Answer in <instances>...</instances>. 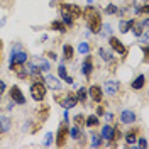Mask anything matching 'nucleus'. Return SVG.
Instances as JSON below:
<instances>
[{
    "label": "nucleus",
    "mask_w": 149,
    "mask_h": 149,
    "mask_svg": "<svg viewBox=\"0 0 149 149\" xmlns=\"http://www.w3.org/2000/svg\"><path fill=\"white\" fill-rule=\"evenodd\" d=\"M81 15H85V19H86L88 29L92 31L93 34H98L100 29H102V15L98 14V10L95 9V7H92V5H88L81 12Z\"/></svg>",
    "instance_id": "1"
},
{
    "label": "nucleus",
    "mask_w": 149,
    "mask_h": 149,
    "mask_svg": "<svg viewBox=\"0 0 149 149\" xmlns=\"http://www.w3.org/2000/svg\"><path fill=\"white\" fill-rule=\"evenodd\" d=\"M31 95H32L34 100L42 102L44 97H46V85L42 83V81H34L32 86H31Z\"/></svg>",
    "instance_id": "2"
},
{
    "label": "nucleus",
    "mask_w": 149,
    "mask_h": 149,
    "mask_svg": "<svg viewBox=\"0 0 149 149\" xmlns=\"http://www.w3.org/2000/svg\"><path fill=\"white\" fill-rule=\"evenodd\" d=\"M54 100L59 103L63 109H73L74 105L78 103V98H76V95H74V93H66V95L58 97V98L54 97Z\"/></svg>",
    "instance_id": "3"
},
{
    "label": "nucleus",
    "mask_w": 149,
    "mask_h": 149,
    "mask_svg": "<svg viewBox=\"0 0 149 149\" xmlns=\"http://www.w3.org/2000/svg\"><path fill=\"white\" fill-rule=\"evenodd\" d=\"M68 137H70V127H68L66 122H63V124L59 125V129H58V134H56V146L63 148Z\"/></svg>",
    "instance_id": "4"
},
{
    "label": "nucleus",
    "mask_w": 149,
    "mask_h": 149,
    "mask_svg": "<svg viewBox=\"0 0 149 149\" xmlns=\"http://www.w3.org/2000/svg\"><path fill=\"white\" fill-rule=\"evenodd\" d=\"M10 98L15 103H19V105H24L26 103V98H24V95H22V92H20V88H19L17 85H14L10 88Z\"/></svg>",
    "instance_id": "5"
},
{
    "label": "nucleus",
    "mask_w": 149,
    "mask_h": 149,
    "mask_svg": "<svg viewBox=\"0 0 149 149\" xmlns=\"http://www.w3.org/2000/svg\"><path fill=\"white\" fill-rule=\"evenodd\" d=\"M27 61V54L24 53V51H14L12 53V58H10V65H22V63H26Z\"/></svg>",
    "instance_id": "6"
},
{
    "label": "nucleus",
    "mask_w": 149,
    "mask_h": 149,
    "mask_svg": "<svg viewBox=\"0 0 149 149\" xmlns=\"http://www.w3.org/2000/svg\"><path fill=\"white\" fill-rule=\"evenodd\" d=\"M110 46L119 53V54H122V56H127V47L122 44L120 41L117 39V37H113V36H110Z\"/></svg>",
    "instance_id": "7"
},
{
    "label": "nucleus",
    "mask_w": 149,
    "mask_h": 149,
    "mask_svg": "<svg viewBox=\"0 0 149 149\" xmlns=\"http://www.w3.org/2000/svg\"><path fill=\"white\" fill-rule=\"evenodd\" d=\"M120 120H122V124H134L136 122V113L132 110H122Z\"/></svg>",
    "instance_id": "8"
},
{
    "label": "nucleus",
    "mask_w": 149,
    "mask_h": 149,
    "mask_svg": "<svg viewBox=\"0 0 149 149\" xmlns=\"http://www.w3.org/2000/svg\"><path fill=\"white\" fill-rule=\"evenodd\" d=\"M61 15H63V22H65L66 26L70 24H73V17H71V14H70V9H68V3H61Z\"/></svg>",
    "instance_id": "9"
},
{
    "label": "nucleus",
    "mask_w": 149,
    "mask_h": 149,
    "mask_svg": "<svg viewBox=\"0 0 149 149\" xmlns=\"http://www.w3.org/2000/svg\"><path fill=\"white\" fill-rule=\"evenodd\" d=\"M90 97H92V100H95V102H102V98H103L102 88H100V86H97V85L90 86Z\"/></svg>",
    "instance_id": "10"
},
{
    "label": "nucleus",
    "mask_w": 149,
    "mask_h": 149,
    "mask_svg": "<svg viewBox=\"0 0 149 149\" xmlns=\"http://www.w3.org/2000/svg\"><path fill=\"white\" fill-rule=\"evenodd\" d=\"M46 85L51 88V90H59L61 88V83H59V80L56 78V76H53V74H49V76H46Z\"/></svg>",
    "instance_id": "11"
},
{
    "label": "nucleus",
    "mask_w": 149,
    "mask_h": 149,
    "mask_svg": "<svg viewBox=\"0 0 149 149\" xmlns=\"http://www.w3.org/2000/svg\"><path fill=\"white\" fill-rule=\"evenodd\" d=\"M92 70H93V65H92V56L86 54V59H85V63L81 65V71H83L85 76H90L92 74Z\"/></svg>",
    "instance_id": "12"
},
{
    "label": "nucleus",
    "mask_w": 149,
    "mask_h": 149,
    "mask_svg": "<svg viewBox=\"0 0 149 149\" xmlns=\"http://www.w3.org/2000/svg\"><path fill=\"white\" fill-rule=\"evenodd\" d=\"M105 92L109 93V95H115V93L119 92V81H115V80L107 81L105 83Z\"/></svg>",
    "instance_id": "13"
},
{
    "label": "nucleus",
    "mask_w": 149,
    "mask_h": 149,
    "mask_svg": "<svg viewBox=\"0 0 149 149\" xmlns=\"http://www.w3.org/2000/svg\"><path fill=\"white\" fill-rule=\"evenodd\" d=\"M144 83H146V76H144V74H139V76L132 81V88H134V90H141V88L144 86Z\"/></svg>",
    "instance_id": "14"
},
{
    "label": "nucleus",
    "mask_w": 149,
    "mask_h": 149,
    "mask_svg": "<svg viewBox=\"0 0 149 149\" xmlns=\"http://www.w3.org/2000/svg\"><path fill=\"white\" fill-rule=\"evenodd\" d=\"M134 22H136L134 19H130V20H122L120 24H119V31H120L122 34H125V32L132 27V24H134Z\"/></svg>",
    "instance_id": "15"
},
{
    "label": "nucleus",
    "mask_w": 149,
    "mask_h": 149,
    "mask_svg": "<svg viewBox=\"0 0 149 149\" xmlns=\"http://www.w3.org/2000/svg\"><path fill=\"white\" fill-rule=\"evenodd\" d=\"M102 137L107 141H112L113 139V129H112V125H105L102 129Z\"/></svg>",
    "instance_id": "16"
},
{
    "label": "nucleus",
    "mask_w": 149,
    "mask_h": 149,
    "mask_svg": "<svg viewBox=\"0 0 149 149\" xmlns=\"http://www.w3.org/2000/svg\"><path fill=\"white\" fill-rule=\"evenodd\" d=\"M32 63L41 70V71H49V63L46 59H32Z\"/></svg>",
    "instance_id": "17"
},
{
    "label": "nucleus",
    "mask_w": 149,
    "mask_h": 149,
    "mask_svg": "<svg viewBox=\"0 0 149 149\" xmlns=\"http://www.w3.org/2000/svg\"><path fill=\"white\" fill-rule=\"evenodd\" d=\"M137 132H139L137 129H132V130H129V132L125 134V141H127V144H134V142L137 141Z\"/></svg>",
    "instance_id": "18"
},
{
    "label": "nucleus",
    "mask_w": 149,
    "mask_h": 149,
    "mask_svg": "<svg viewBox=\"0 0 149 149\" xmlns=\"http://www.w3.org/2000/svg\"><path fill=\"white\" fill-rule=\"evenodd\" d=\"M58 73H59V76H61V78H63V80H65L66 83H73V78H71V76H70V74L66 73V68L65 66H59V70H58Z\"/></svg>",
    "instance_id": "19"
},
{
    "label": "nucleus",
    "mask_w": 149,
    "mask_h": 149,
    "mask_svg": "<svg viewBox=\"0 0 149 149\" xmlns=\"http://www.w3.org/2000/svg\"><path fill=\"white\" fill-rule=\"evenodd\" d=\"M68 9H70V14H71V17L73 19L81 17V12H83V10L80 9L78 5H68Z\"/></svg>",
    "instance_id": "20"
},
{
    "label": "nucleus",
    "mask_w": 149,
    "mask_h": 149,
    "mask_svg": "<svg viewBox=\"0 0 149 149\" xmlns=\"http://www.w3.org/2000/svg\"><path fill=\"white\" fill-rule=\"evenodd\" d=\"M51 27L58 31V32H66V24L65 22H59V20H54L53 24H51Z\"/></svg>",
    "instance_id": "21"
},
{
    "label": "nucleus",
    "mask_w": 149,
    "mask_h": 149,
    "mask_svg": "<svg viewBox=\"0 0 149 149\" xmlns=\"http://www.w3.org/2000/svg\"><path fill=\"white\" fill-rule=\"evenodd\" d=\"M85 124H86L88 127H95V125H98V117H97V115H88V117L85 119Z\"/></svg>",
    "instance_id": "22"
},
{
    "label": "nucleus",
    "mask_w": 149,
    "mask_h": 149,
    "mask_svg": "<svg viewBox=\"0 0 149 149\" xmlns=\"http://www.w3.org/2000/svg\"><path fill=\"white\" fill-rule=\"evenodd\" d=\"M10 129V120L7 117H0V130L2 132H7Z\"/></svg>",
    "instance_id": "23"
},
{
    "label": "nucleus",
    "mask_w": 149,
    "mask_h": 149,
    "mask_svg": "<svg viewBox=\"0 0 149 149\" xmlns=\"http://www.w3.org/2000/svg\"><path fill=\"white\" fill-rule=\"evenodd\" d=\"M70 136L73 137V139H80V137H83V134H81V130H80V127H71L70 129Z\"/></svg>",
    "instance_id": "24"
},
{
    "label": "nucleus",
    "mask_w": 149,
    "mask_h": 149,
    "mask_svg": "<svg viewBox=\"0 0 149 149\" xmlns=\"http://www.w3.org/2000/svg\"><path fill=\"white\" fill-rule=\"evenodd\" d=\"M86 93L88 92H86L85 86H81V88L76 92V98H78V102H85V100H86Z\"/></svg>",
    "instance_id": "25"
},
{
    "label": "nucleus",
    "mask_w": 149,
    "mask_h": 149,
    "mask_svg": "<svg viewBox=\"0 0 149 149\" xmlns=\"http://www.w3.org/2000/svg\"><path fill=\"white\" fill-rule=\"evenodd\" d=\"M63 53H65L66 59H71L73 58V47H71V44H65L63 46Z\"/></svg>",
    "instance_id": "26"
},
{
    "label": "nucleus",
    "mask_w": 149,
    "mask_h": 149,
    "mask_svg": "<svg viewBox=\"0 0 149 149\" xmlns=\"http://www.w3.org/2000/svg\"><path fill=\"white\" fill-rule=\"evenodd\" d=\"M47 115H49V107H47V105H44L42 109H39V119H41V120H46Z\"/></svg>",
    "instance_id": "27"
},
{
    "label": "nucleus",
    "mask_w": 149,
    "mask_h": 149,
    "mask_svg": "<svg viewBox=\"0 0 149 149\" xmlns=\"http://www.w3.org/2000/svg\"><path fill=\"white\" fill-rule=\"evenodd\" d=\"M73 124L76 125V127H81L85 124V117L81 115V113H78V115H74V119H73Z\"/></svg>",
    "instance_id": "28"
},
{
    "label": "nucleus",
    "mask_w": 149,
    "mask_h": 149,
    "mask_svg": "<svg viewBox=\"0 0 149 149\" xmlns=\"http://www.w3.org/2000/svg\"><path fill=\"white\" fill-rule=\"evenodd\" d=\"M78 51H80L81 54H88V53H90V46H88V42H80Z\"/></svg>",
    "instance_id": "29"
},
{
    "label": "nucleus",
    "mask_w": 149,
    "mask_h": 149,
    "mask_svg": "<svg viewBox=\"0 0 149 149\" xmlns=\"http://www.w3.org/2000/svg\"><path fill=\"white\" fill-rule=\"evenodd\" d=\"M98 53H100V56H102L105 61H110V59H112V53H109V51H107L105 47H102V49H100Z\"/></svg>",
    "instance_id": "30"
},
{
    "label": "nucleus",
    "mask_w": 149,
    "mask_h": 149,
    "mask_svg": "<svg viewBox=\"0 0 149 149\" xmlns=\"http://www.w3.org/2000/svg\"><path fill=\"white\" fill-rule=\"evenodd\" d=\"M132 31H134V34H136V36L139 37L141 34H142V29H141V24H136V22H134V24H132Z\"/></svg>",
    "instance_id": "31"
},
{
    "label": "nucleus",
    "mask_w": 149,
    "mask_h": 149,
    "mask_svg": "<svg viewBox=\"0 0 149 149\" xmlns=\"http://www.w3.org/2000/svg\"><path fill=\"white\" fill-rule=\"evenodd\" d=\"M102 144V139L100 137H97V136H93V141H92V148H98Z\"/></svg>",
    "instance_id": "32"
},
{
    "label": "nucleus",
    "mask_w": 149,
    "mask_h": 149,
    "mask_svg": "<svg viewBox=\"0 0 149 149\" xmlns=\"http://www.w3.org/2000/svg\"><path fill=\"white\" fill-rule=\"evenodd\" d=\"M107 14H117V7L115 5H107Z\"/></svg>",
    "instance_id": "33"
},
{
    "label": "nucleus",
    "mask_w": 149,
    "mask_h": 149,
    "mask_svg": "<svg viewBox=\"0 0 149 149\" xmlns=\"http://www.w3.org/2000/svg\"><path fill=\"white\" fill-rule=\"evenodd\" d=\"M51 142H53V134H46V142H44V144H46V146H49Z\"/></svg>",
    "instance_id": "34"
},
{
    "label": "nucleus",
    "mask_w": 149,
    "mask_h": 149,
    "mask_svg": "<svg viewBox=\"0 0 149 149\" xmlns=\"http://www.w3.org/2000/svg\"><path fill=\"white\" fill-rule=\"evenodd\" d=\"M139 146H141V148H148V142H146V139H139Z\"/></svg>",
    "instance_id": "35"
},
{
    "label": "nucleus",
    "mask_w": 149,
    "mask_h": 149,
    "mask_svg": "<svg viewBox=\"0 0 149 149\" xmlns=\"http://www.w3.org/2000/svg\"><path fill=\"white\" fill-rule=\"evenodd\" d=\"M3 92H5V83H3V81L0 80V95H2Z\"/></svg>",
    "instance_id": "36"
},
{
    "label": "nucleus",
    "mask_w": 149,
    "mask_h": 149,
    "mask_svg": "<svg viewBox=\"0 0 149 149\" xmlns=\"http://www.w3.org/2000/svg\"><path fill=\"white\" fill-rule=\"evenodd\" d=\"M47 56H49L51 59H56V58H58V56H56V53H53V51H49V53H47Z\"/></svg>",
    "instance_id": "37"
},
{
    "label": "nucleus",
    "mask_w": 149,
    "mask_h": 149,
    "mask_svg": "<svg viewBox=\"0 0 149 149\" xmlns=\"http://www.w3.org/2000/svg\"><path fill=\"white\" fill-rule=\"evenodd\" d=\"M97 115H103V109H102V107H98V109H97Z\"/></svg>",
    "instance_id": "38"
},
{
    "label": "nucleus",
    "mask_w": 149,
    "mask_h": 149,
    "mask_svg": "<svg viewBox=\"0 0 149 149\" xmlns=\"http://www.w3.org/2000/svg\"><path fill=\"white\" fill-rule=\"evenodd\" d=\"M109 32H110V26L107 24V26H105V36H109Z\"/></svg>",
    "instance_id": "39"
},
{
    "label": "nucleus",
    "mask_w": 149,
    "mask_h": 149,
    "mask_svg": "<svg viewBox=\"0 0 149 149\" xmlns=\"http://www.w3.org/2000/svg\"><path fill=\"white\" fill-rule=\"evenodd\" d=\"M105 117H107V120H112V119H113V115H112V113H105Z\"/></svg>",
    "instance_id": "40"
},
{
    "label": "nucleus",
    "mask_w": 149,
    "mask_h": 149,
    "mask_svg": "<svg viewBox=\"0 0 149 149\" xmlns=\"http://www.w3.org/2000/svg\"><path fill=\"white\" fill-rule=\"evenodd\" d=\"M2 47H3V44H2V41H0V51H2Z\"/></svg>",
    "instance_id": "41"
}]
</instances>
